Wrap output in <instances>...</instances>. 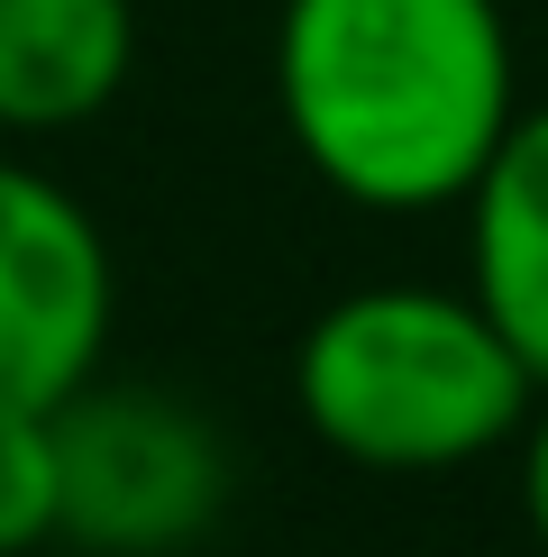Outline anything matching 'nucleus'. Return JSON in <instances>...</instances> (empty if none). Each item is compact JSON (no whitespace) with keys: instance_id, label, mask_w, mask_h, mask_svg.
Here are the masks:
<instances>
[{"instance_id":"nucleus-1","label":"nucleus","mask_w":548,"mask_h":557,"mask_svg":"<svg viewBox=\"0 0 548 557\" xmlns=\"http://www.w3.org/2000/svg\"><path fill=\"white\" fill-rule=\"evenodd\" d=\"M274 110L338 201L384 220L457 211L521 120L502 0H284Z\"/></svg>"},{"instance_id":"nucleus-2","label":"nucleus","mask_w":548,"mask_h":557,"mask_svg":"<svg viewBox=\"0 0 548 557\" xmlns=\"http://www.w3.org/2000/svg\"><path fill=\"white\" fill-rule=\"evenodd\" d=\"M539 375L466 284H357L292 347V411L357 475H457L502 457Z\"/></svg>"},{"instance_id":"nucleus-3","label":"nucleus","mask_w":548,"mask_h":557,"mask_svg":"<svg viewBox=\"0 0 548 557\" xmlns=\"http://www.w3.org/2000/svg\"><path fill=\"white\" fill-rule=\"evenodd\" d=\"M64 457V548L83 557H183L201 548L238 494V457L220 421L165 384L91 375L55 411Z\"/></svg>"},{"instance_id":"nucleus-4","label":"nucleus","mask_w":548,"mask_h":557,"mask_svg":"<svg viewBox=\"0 0 548 557\" xmlns=\"http://www.w3.org/2000/svg\"><path fill=\"white\" fill-rule=\"evenodd\" d=\"M120 265L55 174L0 156V411H64L101 375Z\"/></svg>"},{"instance_id":"nucleus-5","label":"nucleus","mask_w":548,"mask_h":557,"mask_svg":"<svg viewBox=\"0 0 548 557\" xmlns=\"http://www.w3.org/2000/svg\"><path fill=\"white\" fill-rule=\"evenodd\" d=\"M137 10L128 0H0V128L64 137L128 91Z\"/></svg>"},{"instance_id":"nucleus-6","label":"nucleus","mask_w":548,"mask_h":557,"mask_svg":"<svg viewBox=\"0 0 548 557\" xmlns=\"http://www.w3.org/2000/svg\"><path fill=\"white\" fill-rule=\"evenodd\" d=\"M457 211H466V293L548 384V101H521Z\"/></svg>"},{"instance_id":"nucleus-7","label":"nucleus","mask_w":548,"mask_h":557,"mask_svg":"<svg viewBox=\"0 0 548 557\" xmlns=\"http://www.w3.org/2000/svg\"><path fill=\"white\" fill-rule=\"evenodd\" d=\"M55 540H64L55 411H0V557H37Z\"/></svg>"},{"instance_id":"nucleus-8","label":"nucleus","mask_w":548,"mask_h":557,"mask_svg":"<svg viewBox=\"0 0 548 557\" xmlns=\"http://www.w3.org/2000/svg\"><path fill=\"white\" fill-rule=\"evenodd\" d=\"M512 457H521V521H531V540L548 548V384H539L531 421H521V438H512Z\"/></svg>"}]
</instances>
